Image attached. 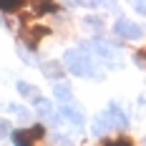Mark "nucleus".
I'll return each mask as SVG.
<instances>
[{"label":"nucleus","mask_w":146,"mask_h":146,"mask_svg":"<svg viewBox=\"0 0 146 146\" xmlns=\"http://www.w3.org/2000/svg\"><path fill=\"white\" fill-rule=\"evenodd\" d=\"M43 73L48 76V78H63V71H60L58 63H45V66H43Z\"/></svg>","instance_id":"obj_12"},{"label":"nucleus","mask_w":146,"mask_h":146,"mask_svg":"<svg viewBox=\"0 0 146 146\" xmlns=\"http://www.w3.org/2000/svg\"><path fill=\"white\" fill-rule=\"evenodd\" d=\"M63 63H66V68L73 73V76H96V81H101L103 73L96 71V66H93V60L88 58L83 50H66V56H63Z\"/></svg>","instance_id":"obj_1"},{"label":"nucleus","mask_w":146,"mask_h":146,"mask_svg":"<svg viewBox=\"0 0 146 146\" xmlns=\"http://www.w3.org/2000/svg\"><path fill=\"white\" fill-rule=\"evenodd\" d=\"M53 96L60 98L63 103H73V91H71V86H66V83H56V86H53Z\"/></svg>","instance_id":"obj_7"},{"label":"nucleus","mask_w":146,"mask_h":146,"mask_svg":"<svg viewBox=\"0 0 146 146\" xmlns=\"http://www.w3.org/2000/svg\"><path fill=\"white\" fill-rule=\"evenodd\" d=\"M106 116L111 121V126H116V129H126V126H129V118H126V113L118 108V103H108Z\"/></svg>","instance_id":"obj_4"},{"label":"nucleus","mask_w":146,"mask_h":146,"mask_svg":"<svg viewBox=\"0 0 146 146\" xmlns=\"http://www.w3.org/2000/svg\"><path fill=\"white\" fill-rule=\"evenodd\" d=\"M8 111H10V113H15L20 121H30V111L25 108V106H20V103H10V106H8Z\"/></svg>","instance_id":"obj_11"},{"label":"nucleus","mask_w":146,"mask_h":146,"mask_svg":"<svg viewBox=\"0 0 146 146\" xmlns=\"http://www.w3.org/2000/svg\"><path fill=\"white\" fill-rule=\"evenodd\" d=\"M113 33H116L118 38H126V40H139V38H144V28H141L139 23H131L129 18H118L116 25H113Z\"/></svg>","instance_id":"obj_2"},{"label":"nucleus","mask_w":146,"mask_h":146,"mask_svg":"<svg viewBox=\"0 0 146 146\" xmlns=\"http://www.w3.org/2000/svg\"><path fill=\"white\" fill-rule=\"evenodd\" d=\"M133 8H136V13H144L146 15V3H133Z\"/></svg>","instance_id":"obj_16"},{"label":"nucleus","mask_w":146,"mask_h":146,"mask_svg":"<svg viewBox=\"0 0 146 146\" xmlns=\"http://www.w3.org/2000/svg\"><path fill=\"white\" fill-rule=\"evenodd\" d=\"M88 48H91V50H96V53H98L103 60H113V58L118 56V53H116V48H113L111 43H106V40H93V43L88 45Z\"/></svg>","instance_id":"obj_5"},{"label":"nucleus","mask_w":146,"mask_h":146,"mask_svg":"<svg viewBox=\"0 0 146 146\" xmlns=\"http://www.w3.org/2000/svg\"><path fill=\"white\" fill-rule=\"evenodd\" d=\"M5 133H10V123H8L5 118H0V139H3Z\"/></svg>","instance_id":"obj_14"},{"label":"nucleus","mask_w":146,"mask_h":146,"mask_svg":"<svg viewBox=\"0 0 146 146\" xmlns=\"http://www.w3.org/2000/svg\"><path fill=\"white\" fill-rule=\"evenodd\" d=\"M111 129H113V126H111V121H108L106 113H101V116L93 118V133H96V136H103V133L111 131Z\"/></svg>","instance_id":"obj_6"},{"label":"nucleus","mask_w":146,"mask_h":146,"mask_svg":"<svg viewBox=\"0 0 146 146\" xmlns=\"http://www.w3.org/2000/svg\"><path fill=\"white\" fill-rule=\"evenodd\" d=\"M86 25H88V28H96V30H101V28H103V23H101V20H91V18L86 20Z\"/></svg>","instance_id":"obj_15"},{"label":"nucleus","mask_w":146,"mask_h":146,"mask_svg":"<svg viewBox=\"0 0 146 146\" xmlns=\"http://www.w3.org/2000/svg\"><path fill=\"white\" fill-rule=\"evenodd\" d=\"M53 144L56 146H76L73 144L71 136H66V133H53Z\"/></svg>","instance_id":"obj_13"},{"label":"nucleus","mask_w":146,"mask_h":146,"mask_svg":"<svg viewBox=\"0 0 146 146\" xmlns=\"http://www.w3.org/2000/svg\"><path fill=\"white\" fill-rule=\"evenodd\" d=\"M18 93H20V96H25V98H30V101H38V98H40L38 88L30 86V83H25V81H18Z\"/></svg>","instance_id":"obj_8"},{"label":"nucleus","mask_w":146,"mask_h":146,"mask_svg":"<svg viewBox=\"0 0 146 146\" xmlns=\"http://www.w3.org/2000/svg\"><path fill=\"white\" fill-rule=\"evenodd\" d=\"M33 106H35V111L43 118H53V106H50V101H45L43 96H40L38 101H33Z\"/></svg>","instance_id":"obj_9"},{"label":"nucleus","mask_w":146,"mask_h":146,"mask_svg":"<svg viewBox=\"0 0 146 146\" xmlns=\"http://www.w3.org/2000/svg\"><path fill=\"white\" fill-rule=\"evenodd\" d=\"M18 56H20V60H23L25 66H38V60H35V56H33V50H28L25 45H18Z\"/></svg>","instance_id":"obj_10"},{"label":"nucleus","mask_w":146,"mask_h":146,"mask_svg":"<svg viewBox=\"0 0 146 146\" xmlns=\"http://www.w3.org/2000/svg\"><path fill=\"white\" fill-rule=\"evenodd\" d=\"M0 106H3V101H0Z\"/></svg>","instance_id":"obj_18"},{"label":"nucleus","mask_w":146,"mask_h":146,"mask_svg":"<svg viewBox=\"0 0 146 146\" xmlns=\"http://www.w3.org/2000/svg\"><path fill=\"white\" fill-rule=\"evenodd\" d=\"M108 146H131L129 141H113V144H108Z\"/></svg>","instance_id":"obj_17"},{"label":"nucleus","mask_w":146,"mask_h":146,"mask_svg":"<svg viewBox=\"0 0 146 146\" xmlns=\"http://www.w3.org/2000/svg\"><path fill=\"white\" fill-rule=\"evenodd\" d=\"M60 116L66 118V121H71L73 126H83V111L78 108V106H73V103H63L60 106Z\"/></svg>","instance_id":"obj_3"}]
</instances>
